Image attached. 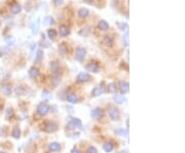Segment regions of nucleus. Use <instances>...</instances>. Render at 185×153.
<instances>
[{
	"mask_svg": "<svg viewBox=\"0 0 185 153\" xmlns=\"http://www.w3.org/2000/svg\"><path fill=\"white\" fill-rule=\"evenodd\" d=\"M86 3H89V4H91V5H95V2L94 0H83Z\"/></svg>",
	"mask_w": 185,
	"mask_h": 153,
	"instance_id": "c9c22d12",
	"label": "nucleus"
},
{
	"mask_svg": "<svg viewBox=\"0 0 185 153\" xmlns=\"http://www.w3.org/2000/svg\"><path fill=\"white\" fill-rule=\"evenodd\" d=\"M43 129H44V132L48 133V134H51V133H55L58 129V125H57V123L54 122V121H46Z\"/></svg>",
	"mask_w": 185,
	"mask_h": 153,
	"instance_id": "f257e3e1",
	"label": "nucleus"
},
{
	"mask_svg": "<svg viewBox=\"0 0 185 153\" xmlns=\"http://www.w3.org/2000/svg\"><path fill=\"white\" fill-rule=\"evenodd\" d=\"M59 54L61 55L62 56H66L68 54V46L66 44V42H62L59 44Z\"/></svg>",
	"mask_w": 185,
	"mask_h": 153,
	"instance_id": "f8f14e48",
	"label": "nucleus"
},
{
	"mask_svg": "<svg viewBox=\"0 0 185 153\" xmlns=\"http://www.w3.org/2000/svg\"><path fill=\"white\" fill-rule=\"evenodd\" d=\"M49 112V106L46 103H41L38 105L37 107V113L40 116H45Z\"/></svg>",
	"mask_w": 185,
	"mask_h": 153,
	"instance_id": "7ed1b4c3",
	"label": "nucleus"
},
{
	"mask_svg": "<svg viewBox=\"0 0 185 153\" xmlns=\"http://www.w3.org/2000/svg\"><path fill=\"white\" fill-rule=\"evenodd\" d=\"M115 134L119 135V136H126V135L128 134V129H116V131H115Z\"/></svg>",
	"mask_w": 185,
	"mask_h": 153,
	"instance_id": "c756f323",
	"label": "nucleus"
},
{
	"mask_svg": "<svg viewBox=\"0 0 185 153\" xmlns=\"http://www.w3.org/2000/svg\"><path fill=\"white\" fill-rule=\"evenodd\" d=\"M98 28H99L101 31H107V30H109L110 26L105 20H101V21L99 22V24H98Z\"/></svg>",
	"mask_w": 185,
	"mask_h": 153,
	"instance_id": "f3484780",
	"label": "nucleus"
},
{
	"mask_svg": "<svg viewBox=\"0 0 185 153\" xmlns=\"http://www.w3.org/2000/svg\"><path fill=\"white\" fill-rule=\"evenodd\" d=\"M77 14H78V16H79L80 19H86V18H88V16H89L90 11L88 9V8L82 7V8H80V9L78 11Z\"/></svg>",
	"mask_w": 185,
	"mask_h": 153,
	"instance_id": "dca6fc26",
	"label": "nucleus"
},
{
	"mask_svg": "<svg viewBox=\"0 0 185 153\" xmlns=\"http://www.w3.org/2000/svg\"><path fill=\"white\" fill-rule=\"evenodd\" d=\"M43 21L45 22V24H48V25H53V24H55V20H54V18H51V16H45V18L43 19Z\"/></svg>",
	"mask_w": 185,
	"mask_h": 153,
	"instance_id": "cd10ccee",
	"label": "nucleus"
},
{
	"mask_svg": "<svg viewBox=\"0 0 185 153\" xmlns=\"http://www.w3.org/2000/svg\"><path fill=\"white\" fill-rule=\"evenodd\" d=\"M86 153H98V150H97L96 147L91 146V147H89V149L86 150Z\"/></svg>",
	"mask_w": 185,
	"mask_h": 153,
	"instance_id": "2f4dec72",
	"label": "nucleus"
},
{
	"mask_svg": "<svg viewBox=\"0 0 185 153\" xmlns=\"http://www.w3.org/2000/svg\"><path fill=\"white\" fill-rule=\"evenodd\" d=\"M71 153H81V151L77 148H73L72 150H71Z\"/></svg>",
	"mask_w": 185,
	"mask_h": 153,
	"instance_id": "e433bc0d",
	"label": "nucleus"
},
{
	"mask_svg": "<svg viewBox=\"0 0 185 153\" xmlns=\"http://www.w3.org/2000/svg\"><path fill=\"white\" fill-rule=\"evenodd\" d=\"M86 56V49H83V47H77L75 51V59L77 60L78 62H82L84 58Z\"/></svg>",
	"mask_w": 185,
	"mask_h": 153,
	"instance_id": "f03ea898",
	"label": "nucleus"
},
{
	"mask_svg": "<svg viewBox=\"0 0 185 153\" xmlns=\"http://www.w3.org/2000/svg\"><path fill=\"white\" fill-rule=\"evenodd\" d=\"M113 148H114V146H113V144L111 142L105 143L104 145H103V149H104L105 152H107V153L111 152V151L113 150Z\"/></svg>",
	"mask_w": 185,
	"mask_h": 153,
	"instance_id": "b1692460",
	"label": "nucleus"
},
{
	"mask_svg": "<svg viewBox=\"0 0 185 153\" xmlns=\"http://www.w3.org/2000/svg\"><path fill=\"white\" fill-rule=\"evenodd\" d=\"M71 123L76 129H82V122H81V120L79 118H75V117L71 118Z\"/></svg>",
	"mask_w": 185,
	"mask_h": 153,
	"instance_id": "412c9836",
	"label": "nucleus"
},
{
	"mask_svg": "<svg viewBox=\"0 0 185 153\" xmlns=\"http://www.w3.org/2000/svg\"><path fill=\"white\" fill-rule=\"evenodd\" d=\"M0 25H1V21H0Z\"/></svg>",
	"mask_w": 185,
	"mask_h": 153,
	"instance_id": "ea45409f",
	"label": "nucleus"
},
{
	"mask_svg": "<svg viewBox=\"0 0 185 153\" xmlns=\"http://www.w3.org/2000/svg\"><path fill=\"white\" fill-rule=\"evenodd\" d=\"M124 39H123V40H124V43H126V45H129V31H126V35H124Z\"/></svg>",
	"mask_w": 185,
	"mask_h": 153,
	"instance_id": "473e14b6",
	"label": "nucleus"
},
{
	"mask_svg": "<svg viewBox=\"0 0 185 153\" xmlns=\"http://www.w3.org/2000/svg\"><path fill=\"white\" fill-rule=\"evenodd\" d=\"M11 136H13L14 139H20V137H21V129H19V126H14V129H13Z\"/></svg>",
	"mask_w": 185,
	"mask_h": 153,
	"instance_id": "5701e85b",
	"label": "nucleus"
},
{
	"mask_svg": "<svg viewBox=\"0 0 185 153\" xmlns=\"http://www.w3.org/2000/svg\"><path fill=\"white\" fill-rule=\"evenodd\" d=\"M39 26H40V19H37L31 24V30H32V33L34 35L37 34L38 31H39Z\"/></svg>",
	"mask_w": 185,
	"mask_h": 153,
	"instance_id": "ddd939ff",
	"label": "nucleus"
},
{
	"mask_svg": "<svg viewBox=\"0 0 185 153\" xmlns=\"http://www.w3.org/2000/svg\"><path fill=\"white\" fill-rule=\"evenodd\" d=\"M103 44L107 47H112L113 44H114V39L111 36H105L104 39H103Z\"/></svg>",
	"mask_w": 185,
	"mask_h": 153,
	"instance_id": "2eb2a0df",
	"label": "nucleus"
},
{
	"mask_svg": "<svg viewBox=\"0 0 185 153\" xmlns=\"http://www.w3.org/2000/svg\"><path fill=\"white\" fill-rule=\"evenodd\" d=\"M1 91L5 96H11L13 93V87L9 83H2L1 84Z\"/></svg>",
	"mask_w": 185,
	"mask_h": 153,
	"instance_id": "9d476101",
	"label": "nucleus"
},
{
	"mask_svg": "<svg viewBox=\"0 0 185 153\" xmlns=\"http://www.w3.org/2000/svg\"><path fill=\"white\" fill-rule=\"evenodd\" d=\"M116 89H117V87H116V84L114 82H111V83H109L107 85V91L109 93H111V94H114L116 91Z\"/></svg>",
	"mask_w": 185,
	"mask_h": 153,
	"instance_id": "bb28decb",
	"label": "nucleus"
},
{
	"mask_svg": "<svg viewBox=\"0 0 185 153\" xmlns=\"http://www.w3.org/2000/svg\"><path fill=\"white\" fill-rule=\"evenodd\" d=\"M126 27H128V25H126V23H122V24L120 25V29L122 30V31H124Z\"/></svg>",
	"mask_w": 185,
	"mask_h": 153,
	"instance_id": "f704fd0d",
	"label": "nucleus"
},
{
	"mask_svg": "<svg viewBox=\"0 0 185 153\" xmlns=\"http://www.w3.org/2000/svg\"><path fill=\"white\" fill-rule=\"evenodd\" d=\"M22 9H23V8H22V5H20V4H14V5L11 7V11L13 14H20L22 11Z\"/></svg>",
	"mask_w": 185,
	"mask_h": 153,
	"instance_id": "4be33fe9",
	"label": "nucleus"
},
{
	"mask_svg": "<svg viewBox=\"0 0 185 153\" xmlns=\"http://www.w3.org/2000/svg\"><path fill=\"white\" fill-rule=\"evenodd\" d=\"M67 101L69 103H76L77 102V96L75 94H68L67 95Z\"/></svg>",
	"mask_w": 185,
	"mask_h": 153,
	"instance_id": "a878e982",
	"label": "nucleus"
},
{
	"mask_svg": "<svg viewBox=\"0 0 185 153\" xmlns=\"http://www.w3.org/2000/svg\"><path fill=\"white\" fill-rule=\"evenodd\" d=\"M124 97L123 96H115L114 97V101H115L117 104H122L123 102H124Z\"/></svg>",
	"mask_w": 185,
	"mask_h": 153,
	"instance_id": "c85d7f7f",
	"label": "nucleus"
},
{
	"mask_svg": "<svg viewBox=\"0 0 185 153\" xmlns=\"http://www.w3.org/2000/svg\"><path fill=\"white\" fill-rule=\"evenodd\" d=\"M130 89V85H129V82H126V81H119V91H120V94L121 95H124L126 94Z\"/></svg>",
	"mask_w": 185,
	"mask_h": 153,
	"instance_id": "9b49d317",
	"label": "nucleus"
},
{
	"mask_svg": "<svg viewBox=\"0 0 185 153\" xmlns=\"http://www.w3.org/2000/svg\"><path fill=\"white\" fill-rule=\"evenodd\" d=\"M108 115H109L111 120H118V119L120 118V112L115 107L110 108L109 111H108Z\"/></svg>",
	"mask_w": 185,
	"mask_h": 153,
	"instance_id": "20e7f679",
	"label": "nucleus"
},
{
	"mask_svg": "<svg viewBox=\"0 0 185 153\" xmlns=\"http://www.w3.org/2000/svg\"><path fill=\"white\" fill-rule=\"evenodd\" d=\"M54 1H55V4H56L57 6L61 5L62 3L64 2V0H54Z\"/></svg>",
	"mask_w": 185,
	"mask_h": 153,
	"instance_id": "72a5a7b5",
	"label": "nucleus"
},
{
	"mask_svg": "<svg viewBox=\"0 0 185 153\" xmlns=\"http://www.w3.org/2000/svg\"><path fill=\"white\" fill-rule=\"evenodd\" d=\"M49 67H51V73L54 74V76H59L60 75V72H61V70H60L59 63L56 62V61H54V62H51Z\"/></svg>",
	"mask_w": 185,
	"mask_h": 153,
	"instance_id": "0eeeda50",
	"label": "nucleus"
},
{
	"mask_svg": "<svg viewBox=\"0 0 185 153\" xmlns=\"http://www.w3.org/2000/svg\"><path fill=\"white\" fill-rule=\"evenodd\" d=\"M27 1H31V0H27Z\"/></svg>",
	"mask_w": 185,
	"mask_h": 153,
	"instance_id": "58836bf2",
	"label": "nucleus"
},
{
	"mask_svg": "<svg viewBox=\"0 0 185 153\" xmlns=\"http://www.w3.org/2000/svg\"><path fill=\"white\" fill-rule=\"evenodd\" d=\"M104 91H105L104 82H102L99 86L95 87V89L92 91V96H93V97H99V96H101L102 94H104Z\"/></svg>",
	"mask_w": 185,
	"mask_h": 153,
	"instance_id": "423d86ee",
	"label": "nucleus"
},
{
	"mask_svg": "<svg viewBox=\"0 0 185 153\" xmlns=\"http://www.w3.org/2000/svg\"><path fill=\"white\" fill-rule=\"evenodd\" d=\"M42 59H43V51L42 49H38L37 53H36V56H35L34 63L35 64H39L42 61Z\"/></svg>",
	"mask_w": 185,
	"mask_h": 153,
	"instance_id": "aec40b11",
	"label": "nucleus"
},
{
	"mask_svg": "<svg viewBox=\"0 0 185 153\" xmlns=\"http://www.w3.org/2000/svg\"><path fill=\"white\" fill-rule=\"evenodd\" d=\"M76 80H77V82H88V81L91 80V76L86 72H80L76 77Z\"/></svg>",
	"mask_w": 185,
	"mask_h": 153,
	"instance_id": "6e6552de",
	"label": "nucleus"
},
{
	"mask_svg": "<svg viewBox=\"0 0 185 153\" xmlns=\"http://www.w3.org/2000/svg\"><path fill=\"white\" fill-rule=\"evenodd\" d=\"M14 116V110L11 109V108H8L7 110H6V119H9V118H11Z\"/></svg>",
	"mask_w": 185,
	"mask_h": 153,
	"instance_id": "7c9ffc66",
	"label": "nucleus"
},
{
	"mask_svg": "<svg viewBox=\"0 0 185 153\" xmlns=\"http://www.w3.org/2000/svg\"><path fill=\"white\" fill-rule=\"evenodd\" d=\"M0 153H6V152H2V151H1V152H0Z\"/></svg>",
	"mask_w": 185,
	"mask_h": 153,
	"instance_id": "4c0bfd02",
	"label": "nucleus"
},
{
	"mask_svg": "<svg viewBox=\"0 0 185 153\" xmlns=\"http://www.w3.org/2000/svg\"><path fill=\"white\" fill-rule=\"evenodd\" d=\"M29 76L31 78H33V79H35V78H37L38 76H39V70L37 69V68H35V67H32V68H30V70H29Z\"/></svg>",
	"mask_w": 185,
	"mask_h": 153,
	"instance_id": "6ab92c4d",
	"label": "nucleus"
},
{
	"mask_svg": "<svg viewBox=\"0 0 185 153\" xmlns=\"http://www.w3.org/2000/svg\"><path fill=\"white\" fill-rule=\"evenodd\" d=\"M103 115H104V112H103V110L101 109V108L97 107L95 108V109H93L91 112V116L93 117L94 119H96V120H99V119H101L103 117Z\"/></svg>",
	"mask_w": 185,
	"mask_h": 153,
	"instance_id": "39448f33",
	"label": "nucleus"
},
{
	"mask_svg": "<svg viewBox=\"0 0 185 153\" xmlns=\"http://www.w3.org/2000/svg\"><path fill=\"white\" fill-rule=\"evenodd\" d=\"M57 35H58V33H57V31L55 29H48L47 30V36L51 40H55V39L57 38Z\"/></svg>",
	"mask_w": 185,
	"mask_h": 153,
	"instance_id": "393cba45",
	"label": "nucleus"
},
{
	"mask_svg": "<svg viewBox=\"0 0 185 153\" xmlns=\"http://www.w3.org/2000/svg\"><path fill=\"white\" fill-rule=\"evenodd\" d=\"M48 149L51 151V152H57V151H59L61 149V145H60V143L58 142H51L49 145H48Z\"/></svg>",
	"mask_w": 185,
	"mask_h": 153,
	"instance_id": "a211bd4d",
	"label": "nucleus"
},
{
	"mask_svg": "<svg viewBox=\"0 0 185 153\" xmlns=\"http://www.w3.org/2000/svg\"><path fill=\"white\" fill-rule=\"evenodd\" d=\"M59 32L61 36L66 37V36H68V35L70 34V30H69V28H68V26H66V25H61L59 28Z\"/></svg>",
	"mask_w": 185,
	"mask_h": 153,
	"instance_id": "4468645a",
	"label": "nucleus"
},
{
	"mask_svg": "<svg viewBox=\"0 0 185 153\" xmlns=\"http://www.w3.org/2000/svg\"><path fill=\"white\" fill-rule=\"evenodd\" d=\"M86 68L88 71H90V72H92V73H99V71H100L99 65L96 64V63H94V62L89 63V64L86 66Z\"/></svg>",
	"mask_w": 185,
	"mask_h": 153,
	"instance_id": "1a4fd4ad",
	"label": "nucleus"
}]
</instances>
